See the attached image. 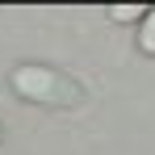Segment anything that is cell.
<instances>
[{
  "label": "cell",
  "mask_w": 155,
  "mask_h": 155,
  "mask_svg": "<svg viewBox=\"0 0 155 155\" xmlns=\"http://www.w3.org/2000/svg\"><path fill=\"white\" fill-rule=\"evenodd\" d=\"M138 46H143V54H155V8H147V17L138 25Z\"/></svg>",
  "instance_id": "7a4b0ae2"
},
{
  "label": "cell",
  "mask_w": 155,
  "mask_h": 155,
  "mask_svg": "<svg viewBox=\"0 0 155 155\" xmlns=\"http://www.w3.org/2000/svg\"><path fill=\"white\" fill-rule=\"evenodd\" d=\"M109 17H113V21H138V17H147V8H138V4H117V8H109Z\"/></svg>",
  "instance_id": "3957f363"
},
{
  "label": "cell",
  "mask_w": 155,
  "mask_h": 155,
  "mask_svg": "<svg viewBox=\"0 0 155 155\" xmlns=\"http://www.w3.org/2000/svg\"><path fill=\"white\" fill-rule=\"evenodd\" d=\"M13 88L38 105H76L84 92L80 84H71L67 76H59L54 67H17L13 71Z\"/></svg>",
  "instance_id": "6da1fadb"
}]
</instances>
